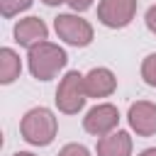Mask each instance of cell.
<instances>
[{"mask_svg": "<svg viewBox=\"0 0 156 156\" xmlns=\"http://www.w3.org/2000/svg\"><path fill=\"white\" fill-rule=\"evenodd\" d=\"M136 17V0H100L98 20L110 29H124Z\"/></svg>", "mask_w": 156, "mask_h": 156, "instance_id": "6", "label": "cell"}, {"mask_svg": "<svg viewBox=\"0 0 156 156\" xmlns=\"http://www.w3.org/2000/svg\"><path fill=\"white\" fill-rule=\"evenodd\" d=\"M44 5H49V7H56V5H63V2H68V0H41Z\"/></svg>", "mask_w": 156, "mask_h": 156, "instance_id": "18", "label": "cell"}, {"mask_svg": "<svg viewBox=\"0 0 156 156\" xmlns=\"http://www.w3.org/2000/svg\"><path fill=\"white\" fill-rule=\"evenodd\" d=\"M12 37H15V41H17L20 46L32 49L34 44L49 39V27L44 24L41 17H34V15H32V17H22V20L15 24Z\"/></svg>", "mask_w": 156, "mask_h": 156, "instance_id": "8", "label": "cell"}, {"mask_svg": "<svg viewBox=\"0 0 156 156\" xmlns=\"http://www.w3.org/2000/svg\"><path fill=\"white\" fill-rule=\"evenodd\" d=\"M68 63V54L63 46L54 44V41H39L32 49H27V68L37 80H51L56 78Z\"/></svg>", "mask_w": 156, "mask_h": 156, "instance_id": "1", "label": "cell"}, {"mask_svg": "<svg viewBox=\"0 0 156 156\" xmlns=\"http://www.w3.org/2000/svg\"><path fill=\"white\" fill-rule=\"evenodd\" d=\"M32 2H34V0H0V15H2L5 20H10V17L29 10Z\"/></svg>", "mask_w": 156, "mask_h": 156, "instance_id": "12", "label": "cell"}, {"mask_svg": "<svg viewBox=\"0 0 156 156\" xmlns=\"http://www.w3.org/2000/svg\"><path fill=\"white\" fill-rule=\"evenodd\" d=\"M56 156H93V154H90V149H88V146H83V144H76V141H71V144L61 146V151H58Z\"/></svg>", "mask_w": 156, "mask_h": 156, "instance_id": "14", "label": "cell"}, {"mask_svg": "<svg viewBox=\"0 0 156 156\" xmlns=\"http://www.w3.org/2000/svg\"><path fill=\"white\" fill-rule=\"evenodd\" d=\"M144 24H146V29H149L151 34H156V5H151V7L146 10V15H144Z\"/></svg>", "mask_w": 156, "mask_h": 156, "instance_id": "15", "label": "cell"}, {"mask_svg": "<svg viewBox=\"0 0 156 156\" xmlns=\"http://www.w3.org/2000/svg\"><path fill=\"white\" fill-rule=\"evenodd\" d=\"M56 132H58V119L49 107H41V105L32 107L20 119V134L32 146H49L56 139Z\"/></svg>", "mask_w": 156, "mask_h": 156, "instance_id": "2", "label": "cell"}, {"mask_svg": "<svg viewBox=\"0 0 156 156\" xmlns=\"http://www.w3.org/2000/svg\"><path fill=\"white\" fill-rule=\"evenodd\" d=\"M132 134L124 129H115L105 136H98L95 154L98 156H132Z\"/></svg>", "mask_w": 156, "mask_h": 156, "instance_id": "10", "label": "cell"}, {"mask_svg": "<svg viewBox=\"0 0 156 156\" xmlns=\"http://www.w3.org/2000/svg\"><path fill=\"white\" fill-rule=\"evenodd\" d=\"M12 156H37V154H32V151H15Z\"/></svg>", "mask_w": 156, "mask_h": 156, "instance_id": "19", "label": "cell"}, {"mask_svg": "<svg viewBox=\"0 0 156 156\" xmlns=\"http://www.w3.org/2000/svg\"><path fill=\"white\" fill-rule=\"evenodd\" d=\"M54 32L61 41H66L68 46H88L95 39V29L88 20H83L78 12H61L54 17Z\"/></svg>", "mask_w": 156, "mask_h": 156, "instance_id": "3", "label": "cell"}, {"mask_svg": "<svg viewBox=\"0 0 156 156\" xmlns=\"http://www.w3.org/2000/svg\"><path fill=\"white\" fill-rule=\"evenodd\" d=\"M93 2H95V0H68V7H71L73 12H85V10L93 7Z\"/></svg>", "mask_w": 156, "mask_h": 156, "instance_id": "16", "label": "cell"}, {"mask_svg": "<svg viewBox=\"0 0 156 156\" xmlns=\"http://www.w3.org/2000/svg\"><path fill=\"white\" fill-rule=\"evenodd\" d=\"M139 73H141V80H144L146 85L156 88V54H149V56H144Z\"/></svg>", "mask_w": 156, "mask_h": 156, "instance_id": "13", "label": "cell"}, {"mask_svg": "<svg viewBox=\"0 0 156 156\" xmlns=\"http://www.w3.org/2000/svg\"><path fill=\"white\" fill-rule=\"evenodd\" d=\"M136 156H156V146H149V149H144V151H139Z\"/></svg>", "mask_w": 156, "mask_h": 156, "instance_id": "17", "label": "cell"}, {"mask_svg": "<svg viewBox=\"0 0 156 156\" xmlns=\"http://www.w3.org/2000/svg\"><path fill=\"white\" fill-rule=\"evenodd\" d=\"M83 83H85L88 98H95V100L110 98L117 90V76L105 66H98V68H90L88 73H83Z\"/></svg>", "mask_w": 156, "mask_h": 156, "instance_id": "9", "label": "cell"}, {"mask_svg": "<svg viewBox=\"0 0 156 156\" xmlns=\"http://www.w3.org/2000/svg\"><path fill=\"white\" fill-rule=\"evenodd\" d=\"M129 129L136 136H154L156 134V102L151 100H136L127 110Z\"/></svg>", "mask_w": 156, "mask_h": 156, "instance_id": "7", "label": "cell"}, {"mask_svg": "<svg viewBox=\"0 0 156 156\" xmlns=\"http://www.w3.org/2000/svg\"><path fill=\"white\" fill-rule=\"evenodd\" d=\"M85 100H88V93H85L83 73L80 71H68L58 80L56 98H54L58 112H63V115H78L85 107Z\"/></svg>", "mask_w": 156, "mask_h": 156, "instance_id": "4", "label": "cell"}, {"mask_svg": "<svg viewBox=\"0 0 156 156\" xmlns=\"http://www.w3.org/2000/svg\"><path fill=\"white\" fill-rule=\"evenodd\" d=\"M117 127H119V110L112 102H98L83 117V129L93 136H105Z\"/></svg>", "mask_w": 156, "mask_h": 156, "instance_id": "5", "label": "cell"}, {"mask_svg": "<svg viewBox=\"0 0 156 156\" xmlns=\"http://www.w3.org/2000/svg\"><path fill=\"white\" fill-rule=\"evenodd\" d=\"M22 73V58L15 49L10 46H2L0 49V83L2 85H10L20 78Z\"/></svg>", "mask_w": 156, "mask_h": 156, "instance_id": "11", "label": "cell"}]
</instances>
